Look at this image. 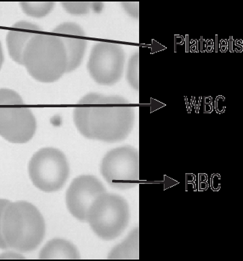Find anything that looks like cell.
<instances>
[{
  "instance_id": "6da1fadb",
  "label": "cell",
  "mask_w": 243,
  "mask_h": 261,
  "mask_svg": "<svg viewBox=\"0 0 243 261\" xmlns=\"http://www.w3.org/2000/svg\"><path fill=\"white\" fill-rule=\"evenodd\" d=\"M81 99L88 108V139L115 143L126 139L134 126V108L120 95L90 93Z\"/></svg>"
},
{
  "instance_id": "7a4b0ae2",
  "label": "cell",
  "mask_w": 243,
  "mask_h": 261,
  "mask_svg": "<svg viewBox=\"0 0 243 261\" xmlns=\"http://www.w3.org/2000/svg\"><path fill=\"white\" fill-rule=\"evenodd\" d=\"M2 229L8 248L18 252H29L42 243L46 224L34 205L26 201L10 202L3 214Z\"/></svg>"
},
{
  "instance_id": "3957f363",
  "label": "cell",
  "mask_w": 243,
  "mask_h": 261,
  "mask_svg": "<svg viewBox=\"0 0 243 261\" xmlns=\"http://www.w3.org/2000/svg\"><path fill=\"white\" fill-rule=\"evenodd\" d=\"M23 65L33 79L42 83L58 81L67 72L68 57L58 36L36 33L23 51Z\"/></svg>"
},
{
  "instance_id": "277c9868",
  "label": "cell",
  "mask_w": 243,
  "mask_h": 261,
  "mask_svg": "<svg viewBox=\"0 0 243 261\" xmlns=\"http://www.w3.org/2000/svg\"><path fill=\"white\" fill-rule=\"evenodd\" d=\"M86 222L100 238L115 240L126 230L130 222L128 201L122 196L104 192L90 205Z\"/></svg>"
},
{
  "instance_id": "5b68a950",
  "label": "cell",
  "mask_w": 243,
  "mask_h": 261,
  "mask_svg": "<svg viewBox=\"0 0 243 261\" xmlns=\"http://www.w3.org/2000/svg\"><path fill=\"white\" fill-rule=\"evenodd\" d=\"M36 117L23 98L9 89H0V136L14 144H25L36 133Z\"/></svg>"
},
{
  "instance_id": "8992f818",
  "label": "cell",
  "mask_w": 243,
  "mask_h": 261,
  "mask_svg": "<svg viewBox=\"0 0 243 261\" xmlns=\"http://www.w3.org/2000/svg\"><path fill=\"white\" fill-rule=\"evenodd\" d=\"M28 173L32 182L40 190L57 192L68 180L69 164L65 154L58 149L43 148L30 160Z\"/></svg>"
},
{
  "instance_id": "52a82bcc",
  "label": "cell",
  "mask_w": 243,
  "mask_h": 261,
  "mask_svg": "<svg viewBox=\"0 0 243 261\" xmlns=\"http://www.w3.org/2000/svg\"><path fill=\"white\" fill-rule=\"evenodd\" d=\"M101 173L109 186L115 189H133L139 179V152L132 146L112 149L103 157Z\"/></svg>"
},
{
  "instance_id": "ba28073f",
  "label": "cell",
  "mask_w": 243,
  "mask_h": 261,
  "mask_svg": "<svg viewBox=\"0 0 243 261\" xmlns=\"http://www.w3.org/2000/svg\"><path fill=\"white\" fill-rule=\"evenodd\" d=\"M126 54L115 43H96L92 47L88 70L92 79L101 85H113L122 79Z\"/></svg>"
},
{
  "instance_id": "9c48e42d",
  "label": "cell",
  "mask_w": 243,
  "mask_h": 261,
  "mask_svg": "<svg viewBox=\"0 0 243 261\" xmlns=\"http://www.w3.org/2000/svg\"><path fill=\"white\" fill-rule=\"evenodd\" d=\"M106 192L103 183L95 176L82 175L76 178L66 192L68 211L80 222H86L90 205L98 196Z\"/></svg>"
},
{
  "instance_id": "30bf717a",
  "label": "cell",
  "mask_w": 243,
  "mask_h": 261,
  "mask_svg": "<svg viewBox=\"0 0 243 261\" xmlns=\"http://www.w3.org/2000/svg\"><path fill=\"white\" fill-rule=\"evenodd\" d=\"M52 33L60 34L68 57L67 72L77 69L82 63L87 47L85 33L82 27L75 23H64L52 30Z\"/></svg>"
},
{
  "instance_id": "8fae6325",
  "label": "cell",
  "mask_w": 243,
  "mask_h": 261,
  "mask_svg": "<svg viewBox=\"0 0 243 261\" xmlns=\"http://www.w3.org/2000/svg\"><path fill=\"white\" fill-rule=\"evenodd\" d=\"M41 28L37 25L26 21L17 22L13 26V30L8 32L6 42L9 55L12 60L20 65L23 64V51L30 39L40 31Z\"/></svg>"
},
{
  "instance_id": "7c38bea8",
  "label": "cell",
  "mask_w": 243,
  "mask_h": 261,
  "mask_svg": "<svg viewBox=\"0 0 243 261\" xmlns=\"http://www.w3.org/2000/svg\"><path fill=\"white\" fill-rule=\"evenodd\" d=\"M80 254L77 248L71 242L63 239L50 240L41 249L39 259L41 260H77Z\"/></svg>"
},
{
  "instance_id": "4fadbf2b",
  "label": "cell",
  "mask_w": 243,
  "mask_h": 261,
  "mask_svg": "<svg viewBox=\"0 0 243 261\" xmlns=\"http://www.w3.org/2000/svg\"><path fill=\"white\" fill-rule=\"evenodd\" d=\"M139 228H135L120 244L117 245L108 255L109 259H139Z\"/></svg>"
},
{
  "instance_id": "5bb4252c",
  "label": "cell",
  "mask_w": 243,
  "mask_h": 261,
  "mask_svg": "<svg viewBox=\"0 0 243 261\" xmlns=\"http://www.w3.org/2000/svg\"><path fill=\"white\" fill-rule=\"evenodd\" d=\"M20 7L25 14L31 17L41 18L52 12L54 3H20Z\"/></svg>"
},
{
  "instance_id": "9a60e30c",
  "label": "cell",
  "mask_w": 243,
  "mask_h": 261,
  "mask_svg": "<svg viewBox=\"0 0 243 261\" xmlns=\"http://www.w3.org/2000/svg\"><path fill=\"white\" fill-rule=\"evenodd\" d=\"M127 80L129 84L136 90L139 88V52L134 53L129 60Z\"/></svg>"
},
{
  "instance_id": "2e32d148",
  "label": "cell",
  "mask_w": 243,
  "mask_h": 261,
  "mask_svg": "<svg viewBox=\"0 0 243 261\" xmlns=\"http://www.w3.org/2000/svg\"><path fill=\"white\" fill-rule=\"evenodd\" d=\"M62 6L68 13L81 15L88 14L94 5L92 3H62Z\"/></svg>"
},
{
  "instance_id": "e0dca14e",
  "label": "cell",
  "mask_w": 243,
  "mask_h": 261,
  "mask_svg": "<svg viewBox=\"0 0 243 261\" xmlns=\"http://www.w3.org/2000/svg\"><path fill=\"white\" fill-rule=\"evenodd\" d=\"M9 203H10L9 200L0 199V248L1 249H8L9 248L6 242H5L4 238H3L2 225H3V218L5 210H6V206H8Z\"/></svg>"
},
{
  "instance_id": "ac0fdd59",
  "label": "cell",
  "mask_w": 243,
  "mask_h": 261,
  "mask_svg": "<svg viewBox=\"0 0 243 261\" xmlns=\"http://www.w3.org/2000/svg\"><path fill=\"white\" fill-rule=\"evenodd\" d=\"M122 6L131 17L139 18V3H122Z\"/></svg>"
},
{
  "instance_id": "d6986e66",
  "label": "cell",
  "mask_w": 243,
  "mask_h": 261,
  "mask_svg": "<svg viewBox=\"0 0 243 261\" xmlns=\"http://www.w3.org/2000/svg\"><path fill=\"white\" fill-rule=\"evenodd\" d=\"M23 255L17 254V253L9 251V252L3 253L0 255V259H23Z\"/></svg>"
},
{
  "instance_id": "ffe728a7",
  "label": "cell",
  "mask_w": 243,
  "mask_h": 261,
  "mask_svg": "<svg viewBox=\"0 0 243 261\" xmlns=\"http://www.w3.org/2000/svg\"><path fill=\"white\" fill-rule=\"evenodd\" d=\"M3 60H4V56H3V48H2V44L0 42V69L3 65Z\"/></svg>"
}]
</instances>
